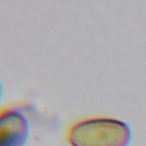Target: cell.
Instances as JSON below:
<instances>
[{
	"label": "cell",
	"instance_id": "cell-2",
	"mask_svg": "<svg viewBox=\"0 0 146 146\" xmlns=\"http://www.w3.org/2000/svg\"><path fill=\"white\" fill-rule=\"evenodd\" d=\"M30 131L26 116L18 110L0 112V146H25Z\"/></svg>",
	"mask_w": 146,
	"mask_h": 146
},
{
	"label": "cell",
	"instance_id": "cell-1",
	"mask_svg": "<svg viewBox=\"0 0 146 146\" xmlns=\"http://www.w3.org/2000/svg\"><path fill=\"white\" fill-rule=\"evenodd\" d=\"M66 138L71 146H129L132 132L130 127L119 119L97 116L71 124Z\"/></svg>",
	"mask_w": 146,
	"mask_h": 146
}]
</instances>
